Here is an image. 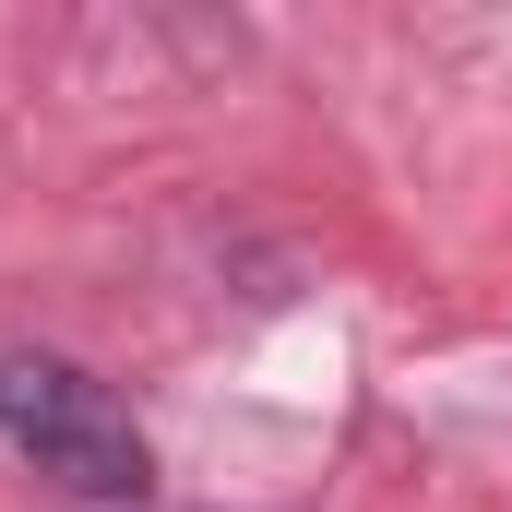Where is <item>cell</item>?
Returning <instances> with one entry per match:
<instances>
[{
	"label": "cell",
	"instance_id": "cell-1",
	"mask_svg": "<svg viewBox=\"0 0 512 512\" xmlns=\"http://www.w3.org/2000/svg\"><path fill=\"white\" fill-rule=\"evenodd\" d=\"M0 441H12L36 477H60L72 501H143V477H155L131 405L96 382V370L48 358V346H12V358H0Z\"/></svg>",
	"mask_w": 512,
	"mask_h": 512
}]
</instances>
